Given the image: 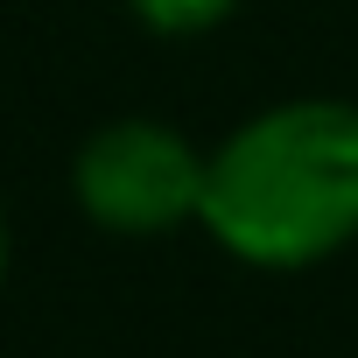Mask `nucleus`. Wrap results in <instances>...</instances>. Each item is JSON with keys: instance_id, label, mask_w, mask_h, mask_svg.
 <instances>
[{"instance_id": "4", "label": "nucleus", "mask_w": 358, "mask_h": 358, "mask_svg": "<svg viewBox=\"0 0 358 358\" xmlns=\"http://www.w3.org/2000/svg\"><path fill=\"white\" fill-rule=\"evenodd\" d=\"M0 281H8V218H0Z\"/></svg>"}, {"instance_id": "3", "label": "nucleus", "mask_w": 358, "mask_h": 358, "mask_svg": "<svg viewBox=\"0 0 358 358\" xmlns=\"http://www.w3.org/2000/svg\"><path fill=\"white\" fill-rule=\"evenodd\" d=\"M127 8L155 29V36H204V29H218L239 0H127Z\"/></svg>"}, {"instance_id": "1", "label": "nucleus", "mask_w": 358, "mask_h": 358, "mask_svg": "<svg viewBox=\"0 0 358 358\" xmlns=\"http://www.w3.org/2000/svg\"><path fill=\"white\" fill-rule=\"evenodd\" d=\"M197 225L246 267H316L358 239V106L281 99L204 155Z\"/></svg>"}, {"instance_id": "2", "label": "nucleus", "mask_w": 358, "mask_h": 358, "mask_svg": "<svg viewBox=\"0 0 358 358\" xmlns=\"http://www.w3.org/2000/svg\"><path fill=\"white\" fill-rule=\"evenodd\" d=\"M71 190L99 232L155 239L204 211V155L162 120H106L71 162Z\"/></svg>"}]
</instances>
